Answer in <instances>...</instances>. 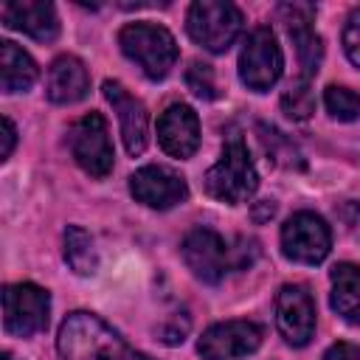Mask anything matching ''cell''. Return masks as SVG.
I'll return each mask as SVG.
<instances>
[{"label": "cell", "mask_w": 360, "mask_h": 360, "mask_svg": "<svg viewBox=\"0 0 360 360\" xmlns=\"http://www.w3.org/2000/svg\"><path fill=\"white\" fill-rule=\"evenodd\" d=\"M62 360H152L127 346V340L93 312H70L56 338Z\"/></svg>", "instance_id": "cell-1"}, {"label": "cell", "mask_w": 360, "mask_h": 360, "mask_svg": "<svg viewBox=\"0 0 360 360\" xmlns=\"http://www.w3.org/2000/svg\"><path fill=\"white\" fill-rule=\"evenodd\" d=\"M118 45L124 56H129L146 79L160 82L177 62V42L174 37L155 22H129L118 34Z\"/></svg>", "instance_id": "cell-2"}, {"label": "cell", "mask_w": 360, "mask_h": 360, "mask_svg": "<svg viewBox=\"0 0 360 360\" xmlns=\"http://www.w3.org/2000/svg\"><path fill=\"white\" fill-rule=\"evenodd\" d=\"M259 186L256 166L248 155V146L239 138H231L222 149V158L205 174V191L228 205L248 202Z\"/></svg>", "instance_id": "cell-3"}, {"label": "cell", "mask_w": 360, "mask_h": 360, "mask_svg": "<svg viewBox=\"0 0 360 360\" xmlns=\"http://www.w3.org/2000/svg\"><path fill=\"white\" fill-rule=\"evenodd\" d=\"M188 37L211 53H222L242 31V11L225 0H197L186 17Z\"/></svg>", "instance_id": "cell-4"}, {"label": "cell", "mask_w": 360, "mask_h": 360, "mask_svg": "<svg viewBox=\"0 0 360 360\" xmlns=\"http://www.w3.org/2000/svg\"><path fill=\"white\" fill-rule=\"evenodd\" d=\"M281 68H284V56L276 42V34L267 25L253 28L239 53V79L250 90L264 93L278 82Z\"/></svg>", "instance_id": "cell-5"}, {"label": "cell", "mask_w": 360, "mask_h": 360, "mask_svg": "<svg viewBox=\"0 0 360 360\" xmlns=\"http://www.w3.org/2000/svg\"><path fill=\"white\" fill-rule=\"evenodd\" d=\"M51 298L37 284H8L3 290V326L8 335L31 338L48 326Z\"/></svg>", "instance_id": "cell-6"}, {"label": "cell", "mask_w": 360, "mask_h": 360, "mask_svg": "<svg viewBox=\"0 0 360 360\" xmlns=\"http://www.w3.org/2000/svg\"><path fill=\"white\" fill-rule=\"evenodd\" d=\"M68 143L73 160L90 174V177H107L112 172V143L107 135V124L101 112L82 115L68 129Z\"/></svg>", "instance_id": "cell-7"}, {"label": "cell", "mask_w": 360, "mask_h": 360, "mask_svg": "<svg viewBox=\"0 0 360 360\" xmlns=\"http://www.w3.org/2000/svg\"><path fill=\"white\" fill-rule=\"evenodd\" d=\"M329 248H332L329 225L312 211L292 214L281 228V250L290 262L321 264L329 256Z\"/></svg>", "instance_id": "cell-8"}, {"label": "cell", "mask_w": 360, "mask_h": 360, "mask_svg": "<svg viewBox=\"0 0 360 360\" xmlns=\"http://www.w3.org/2000/svg\"><path fill=\"white\" fill-rule=\"evenodd\" d=\"M262 326L253 321H225L202 332L197 352L202 360H248L262 346Z\"/></svg>", "instance_id": "cell-9"}, {"label": "cell", "mask_w": 360, "mask_h": 360, "mask_svg": "<svg viewBox=\"0 0 360 360\" xmlns=\"http://www.w3.org/2000/svg\"><path fill=\"white\" fill-rule=\"evenodd\" d=\"M183 259L188 270L205 281V284H219L222 276L233 267L231 262V248L222 242V236L211 228H194L183 239Z\"/></svg>", "instance_id": "cell-10"}, {"label": "cell", "mask_w": 360, "mask_h": 360, "mask_svg": "<svg viewBox=\"0 0 360 360\" xmlns=\"http://www.w3.org/2000/svg\"><path fill=\"white\" fill-rule=\"evenodd\" d=\"M278 17L295 45V53H298V79L309 82L315 73H318V65H321V56H323V45H321V37L315 34L312 28V20H315V6L309 3H281L278 6Z\"/></svg>", "instance_id": "cell-11"}, {"label": "cell", "mask_w": 360, "mask_h": 360, "mask_svg": "<svg viewBox=\"0 0 360 360\" xmlns=\"http://www.w3.org/2000/svg\"><path fill=\"white\" fill-rule=\"evenodd\" d=\"M276 323L278 332L290 346H307L315 335V304L312 295L298 287L287 284L276 295Z\"/></svg>", "instance_id": "cell-12"}, {"label": "cell", "mask_w": 360, "mask_h": 360, "mask_svg": "<svg viewBox=\"0 0 360 360\" xmlns=\"http://www.w3.org/2000/svg\"><path fill=\"white\" fill-rule=\"evenodd\" d=\"M129 191L138 202L166 211L188 197L186 180L166 166H143L129 177Z\"/></svg>", "instance_id": "cell-13"}, {"label": "cell", "mask_w": 360, "mask_h": 360, "mask_svg": "<svg viewBox=\"0 0 360 360\" xmlns=\"http://www.w3.org/2000/svg\"><path fill=\"white\" fill-rule=\"evenodd\" d=\"M104 90V98L112 104V110L118 112V124H121V138H124V146L127 152L135 158L146 149V138H149V118H146V107L127 93V87L121 82H112L107 79L101 84Z\"/></svg>", "instance_id": "cell-14"}, {"label": "cell", "mask_w": 360, "mask_h": 360, "mask_svg": "<svg viewBox=\"0 0 360 360\" xmlns=\"http://www.w3.org/2000/svg\"><path fill=\"white\" fill-rule=\"evenodd\" d=\"M158 141L172 158H191L200 146V121L188 104H172L158 118Z\"/></svg>", "instance_id": "cell-15"}, {"label": "cell", "mask_w": 360, "mask_h": 360, "mask_svg": "<svg viewBox=\"0 0 360 360\" xmlns=\"http://www.w3.org/2000/svg\"><path fill=\"white\" fill-rule=\"evenodd\" d=\"M3 22L28 34L37 42H51L59 34L56 8L45 0H11L3 6Z\"/></svg>", "instance_id": "cell-16"}, {"label": "cell", "mask_w": 360, "mask_h": 360, "mask_svg": "<svg viewBox=\"0 0 360 360\" xmlns=\"http://www.w3.org/2000/svg\"><path fill=\"white\" fill-rule=\"evenodd\" d=\"M90 76L82 59L65 53L59 56L48 70V98L53 104H76L87 96Z\"/></svg>", "instance_id": "cell-17"}, {"label": "cell", "mask_w": 360, "mask_h": 360, "mask_svg": "<svg viewBox=\"0 0 360 360\" xmlns=\"http://www.w3.org/2000/svg\"><path fill=\"white\" fill-rule=\"evenodd\" d=\"M332 309L343 321L360 323V264L340 262L332 267Z\"/></svg>", "instance_id": "cell-18"}, {"label": "cell", "mask_w": 360, "mask_h": 360, "mask_svg": "<svg viewBox=\"0 0 360 360\" xmlns=\"http://www.w3.org/2000/svg\"><path fill=\"white\" fill-rule=\"evenodd\" d=\"M37 65L34 59L14 42H0V84L3 93H22L37 82Z\"/></svg>", "instance_id": "cell-19"}, {"label": "cell", "mask_w": 360, "mask_h": 360, "mask_svg": "<svg viewBox=\"0 0 360 360\" xmlns=\"http://www.w3.org/2000/svg\"><path fill=\"white\" fill-rule=\"evenodd\" d=\"M65 262L79 276H93L98 270V253L93 236L79 225H68L65 231Z\"/></svg>", "instance_id": "cell-20"}, {"label": "cell", "mask_w": 360, "mask_h": 360, "mask_svg": "<svg viewBox=\"0 0 360 360\" xmlns=\"http://www.w3.org/2000/svg\"><path fill=\"white\" fill-rule=\"evenodd\" d=\"M281 110L292 118V121H307L315 112V96L309 90V82L304 79H292L287 84V90L281 93Z\"/></svg>", "instance_id": "cell-21"}, {"label": "cell", "mask_w": 360, "mask_h": 360, "mask_svg": "<svg viewBox=\"0 0 360 360\" xmlns=\"http://www.w3.org/2000/svg\"><path fill=\"white\" fill-rule=\"evenodd\" d=\"M323 104H326L329 115L338 121H360V93L349 90V87L329 84L323 93Z\"/></svg>", "instance_id": "cell-22"}, {"label": "cell", "mask_w": 360, "mask_h": 360, "mask_svg": "<svg viewBox=\"0 0 360 360\" xmlns=\"http://www.w3.org/2000/svg\"><path fill=\"white\" fill-rule=\"evenodd\" d=\"M186 84H188V90H191L197 98H205V101L217 98L214 70H211V65H205V62H191V65H188V70H186Z\"/></svg>", "instance_id": "cell-23"}, {"label": "cell", "mask_w": 360, "mask_h": 360, "mask_svg": "<svg viewBox=\"0 0 360 360\" xmlns=\"http://www.w3.org/2000/svg\"><path fill=\"white\" fill-rule=\"evenodd\" d=\"M259 132H262V143H264V149L273 155L276 163H284V166L298 163V166H301V160H298V149H295L292 143H287V141L281 138V132L267 129V127H259Z\"/></svg>", "instance_id": "cell-24"}, {"label": "cell", "mask_w": 360, "mask_h": 360, "mask_svg": "<svg viewBox=\"0 0 360 360\" xmlns=\"http://www.w3.org/2000/svg\"><path fill=\"white\" fill-rule=\"evenodd\" d=\"M343 48H346V56L360 68V8L349 14L346 20V28H343Z\"/></svg>", "instance_id": "cell-25"}, {"label": "cell", "mask_w": 360, "mask_h": 360, "mask_svg": "<svg viewBox=\"0 0 360 360\" xmlns=\"http://www.w3.org/2000/svg\"><path fill=\"white\" fill-rule=\"evenodd\" d=\"M186 332H188V318H186V315L169 318V323L160 326V338H163V343H169V346L183 343V340H186Z\"/></svg>", "instance_id": "cell-26"}, {"label": "cell", "mask_w": 360, "mask_h": 360, "mask_svg": "<svg viewBox=\"0 0 360 360\" xmlns=\"http://www.w3.org/2000/svg\"><path fill=\"white\" fill-rule=\"evenodd\" d=\"M323 360H360V346H354V343H335V346H329Z\"/></svg>", "instance_id": "cell-27"}, {"label": "cell", "mask_w": 360, "mask_h": 360, "mask_svg": "<svg viewBox=\"0 0 360 360\" xmlns=\"http://www.w3.org/2000/svg\"><path fill=\"white\" fill-rule=\"evenodd\" d=\"M17 143V129L11 124V118H3V149H0V160H8Z\"/></svg>", "instance_id": "cell-28"}, {"label": "cell", "mask_w": 360, "mask_h": 360, "mask_svg": "<svg viewBox=\"0 0 360 360\" xmlns=\"http://www.w3.org/2000/svg\"><path fill=\"white\" fill-rule=\"evenodd\" d=\"M0 360H14V357H11L8 352H3V354H0Z\"/></svg>", "instance_id": "cell-29"}]
</instances>
